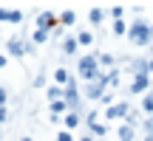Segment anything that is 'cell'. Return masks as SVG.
Instances as JSON below:
<instances>
[{"label":"cell","instance_id":"cell-14","mask_svg":"<svg viewBox=\"0 0 153 141\" xmlns=\"http://www.w3.org/2000/svg\"><path fill=\"white\" fill-rule=\"evenodd\" d=\"M3 65H6V57H0V68H3Z\"/></svg>","mask_w":153,"mask_h":141},{"label":"cell","instance_id":"cell-11","mask_svg":"<svg viewBox=\"0 0 153 141\" xmlns=\"http://www.w3.org/2000/svg\"><path fill=\"white\" fill-rule=\"evenodd\" d=\"M114 31H116V34H122V31H125V23L116 20V23H114Z\"/></svg>","mask_w":153,"mask_h":141},{"label":"cell","instance_id":"cell-16","mask_svg":"<svg viewBox=\"0 0 153 141\" xmlns=\"http://www.w3.org/2000/svg\"><path fill=\"white\" fill-rule=\"evenodd\" d=\"M150 68H153V62H150Z\"/></svg>","mask_w":153,"mask_h":141},{"label":"cell","instance_id":"cell-15","mask_svg":"<svg viewBox=\"0 0 153 141\" xmlns=\"http://www.w3.org/2000/svg\"><path fill=\"white\" fill-rule=\"evenodd\" d=\"M85 141H91V138H85Z\"/></svg>","mask_w":153,"mask_h":141},{"label":"cell","instance_id":"cell-8","mask_svg":"<svg viewBox=\"0 0 153 141\" xmlns=\"http://www.w3.org/2000/svg\"><path fill=\"white\" fill-rule=\"evenodd\" d=\"M62 48H65V54H74V51H76V40H65Z\"/></svg>","mask_w":153,"mask_h":141},{"label":"cell","instance_id":"cell-2","mask_svg":"<svg viewBox=\"0 0 153 141\" xmlns=\"http://www.w3.org/2000/svg\"><path fill=\"white\" fill-rule=\"evenodd\" d=\"M79 73L85 76V79H94V76H97V59H91V57L79 59Z\"/></svg>","mask_w":153,"mask_h":141},{"label":"cell","instance_id":"cell-10","mask_svg":"<svg viewBox=\"0 0 153 141\" xmlns=\"http://www.w3.org/2000/svg\"><path fill=\"white\" fill-rule=\"evenodd\" d=\"M125 113V104H119V107H114V110H108V116H122Z\"/></svg>","mask_w":153,"mask_h":141},{"label":"cell","instance_id":"cell-1","mask_svg":"<svg viewBox=\"0 0 153 141\" xmlns=\"http://www.w3.org/2000/svg\"><path fill=\"white\" fill-rule=\"evenodd\" d=\"M148 37H150V31H148V26H142V23H136V26L131 28V40L136 45H145V43H148Z\"/></svg>","mask_w":153,"mask_h":141},{"label":"cell","instance_id":"cell-4","mask_svg":"<svg viewBox=\"0 0 153 141\" xmlns=\"http://www.w3.org/2000/svg\"><path fill=\"white\" fill-rule=\"evenodd\" d=\"M48 26H54V17H51V14H43V17H40V31H45Z\"/></svg>","mask_w":153,"mask_h":141},{"label":"cell","instance_id":"cell-12","mask_svg":"<svg viewBox=\"0 0 153 141\" xmlns=\"http://www.w3.org/2000/svg\"><path fill=\"white\" fill-rule=\"evenodd\" d=\"M57 82H68V73H65V70H57Z\"/></svg>","mask_w":153,"mask_h":141},{"label":"cell","instance_id":"cell-5","mask_svg":"<svg viewBox=\"0 0 153 141\" xmlns=\"http://www.w3.org/2000/svg\"><path fill=\"white\" fill-rule=\"evenodd\" d=\"M145 85H148V79H145V76L139 73V76H136V82H133V93H136V90H142Z\"/></svg>","mask_w":153,"mask_h":141},{"label":"cell","instance_id":"cell-13","mask_svg":"<svg viewBox=\"0 0 153 141\" xmlns=\"http://www.w3.org/2000/svg\"><path fill=\"white\" fill-rule=\"evenodd\" d=\"M3 102H6V90H0V107H3Z\"/></svg>","mask_w":153,"mask_h":141},{"label":"cell","instance_id":"cell-7","mask_svg":"<svg viewBox=\"0 0 153 141\" xmlns=\"http://www.w3.org/2000/svg\"><path fill=\"white\" fill-rule=\"evenodd\" d=\"M119 138L122 141H131L133 138V130H131V127H122V130H119Z\"/></svg>","mask_w":153,"mask_h":141},{"label":"cell","instance_id":"cell-9","mask_svg":"<svg viewBox=\"0 0 153 141\" xmlns=\"http://www.w3.org/2000/svg\"><path fill=\"white\" fill-rule=\"evenodd\" d=\"M62 23H65V26H71V23H74V11H65V14H62Z\"/></svg>","mask_w":153,"mask_h":141},{"label":"cell","instance_id":"cell-3","mask_svg":"<svg viewBox=\"0 0 153 141\" xmlns=\"http://www.w3.org/2000/svg\"><path fill=\"white\" fill-rule=\"evenodd\" d=\"M0 20H14V23H20V11H9V9H0Z\"/></svg>","mask_w":153,"mask_h":141},{"label":"cell","instance_id":"cell-6","mask_svg":"<svg viewBox=\"0 0 153 141\" xmlns=\"http://www.w3.org/2000/svg\"><path fill=\"white\" fill-rule=\"evenodd\" d=\"M9 51H11V54L17 57V54H23V45L17 43V40H11V43H9Z\"/></svg>","mask_w":153,"mask_h":141}]
</instances>
